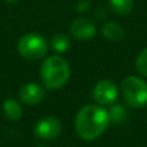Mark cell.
<instances>
[{"label":"cell","mask_w":147,"mask_h":147,"mask_svg":"<svg viewBox=\"0 0 147 147\" xmlns=\"http://www.w3.org/2000/svg\"><path fill=\"white\" fill-rule=\"evenodd\" d=\"M110 124L109 111L99 105H86L75 116V130L83 141H94Z\"/></svg>","instance_id":"obj_1"},{"label":"cell","mask_w":147,"mask_h":147,"mask_svg":"<svg viewBox=\"0 0 147 147\" xmlns=\"http://www.w3.org/2000/svg\"><path fill=\"white\" fill-rule=\"evenodd\" d=\"M71 69L63 57L51 56L43 61L40 66V79L44 86L51 90L61 89L67 84Z\"/></svg>","instance_id":"obj_2"},{"label":"cell","mask_w":147,"mask_h":147,"mask_svg":"<svg viewBox=\"0 0 147 147\" xmlns=\"http://www.w3.org/2000/svg\"><path fill=\"white\" fill-rule=\"evenodd\" d=\"M121 93L127 105L142 109L147 105V83L138 76H128L121 81Z\"/></svg>","instance_id":"obj_3"},{"label":"cell","mask_w":147,"mask_h":147,"mask_svg":"<svg viewBox=\"0 0 147 147\" xmlns=\"http://www.w3.org/2000/svg\"><path fill=\"white\" fill-rule=\"evenodd\" d=\"M18 53L27 61H38L45 57L48 52V43L39 34H25L21 36L17 44Z\"/></svg>","instance_id":"obj_4"},{"label":"cell","mask_w":147,"mask_h":147,"mask_svg":"<svg viewBox=\"0 0 147 147\" xmlns=\"http://www.w3.org/2000/svg\"><path fill=\"white\" fill-rule=\"evenodd\" d=\"M119 90L114 81L109 79L99 80L93 89V98L99 106H111L116 102Z\"/></svg>","instance_id":"obj_5"},{"label":"cell","mask_w":147,"mask_h":147,"mask_svg":"<svg viewBox=\"0 0 147 147\" xmlns=\"http://www.w3.org/2000/svg\"><path fill=\"white\" fill-rule=\"evenodd\" d=\"M62 133V124L57 117L47 116L36 123L34 128V134L43 141H53L58 138Z\"/></svg>","instance_id":"obj_6"},{"label":"cell","mask_w":147,"mask_h":147,"mask_svg":"<svg viewBox=\"0 0 147 147\" xmlns=\"http://www.w3.org/2000/svg\"><path fill=\"white\" fill-rule=\"evenodd\" d=\"M97 32L96 23L89 18H76L70 23V35L79 41L92 39Z\"/></svg>","instance_id":"obj_7"},{"label":"cell","mask_w":147,"mask_h":147,"mask_svg":"<svg viewBox=\"0 0 147 147\" xmlns=\"http://www.w3.org/2000/svg\"><path fill=\"white\" fill-rule=\"evenodd\" d=\"M18 97L26 105H38L45 97V89L36 83H27L20 88Z\"/></svg>","instance_id":"obj_8"},{"label":"cell","mask_w":147,"mask_h":147,"mask_svg":"<svg viewBox=\"0 0 147 147\" xmlns=\"http://www.w3.org/2000/svg\"><path fill=\"white\" fill-rule=\"evenodd\" d=\"M102 35L110 41H120L124 39L125 30L117 22H106L102 27Z\"/></svg>","instance_id":"obj_9"},{"label":"cell","mask_w":147,"mask_h":147,"mask_svg":"<svg viewBox=\"0 0 147 147\" xmlns=\"http://www.w3.org/2000/svg\"><path fill=\"white\" fill-rule=\"evenodd\" d=\"M49 45L56 53H66L71 47V40H70V36L66 34H56L51 38Z\"/></svg>","instance_id":"obj_10"},{"label":"cell","mask_w":147,"mask_h":147,"mask_svg":"<svg viewBox=\"0 0 147 147\" xmlns=\"http://www.w3.org/2000/svg\"><path fill=\"white\" fill-rule=\"evenodd\" d=\"M3 110H4L5 116L9 120H18L21 116H22V106L18 101L13 98H8L7 101L3 103Z\"/></svg>","instance_id":"obj_11"},{"label":"cell","mask_w":147,"mask_h":147,"mask_svg":"<svg viewBox=\"0 0 147 147\" xmlns=\"http://www.w3.org/2000/svg\"><path fill=\"white\" fill-rule=\"evenodd\" d=\"M111 10L117 16H127L134 8V0H109Z\"/></svg>","instance_id":"obj_12"},{"label":"cell","mask_w":147,"mask_h":147,"mask_svg":"<svg viewBox=\"0 0 147 147\" xmlns=\"http://www.w3.org/2000/svg\"><path fill=\"white\" fill-rule=\"evenodd\" d=\"M109 111V116H110V123L114 124H121L127 120L128 117V111L123 105H111Z\"/></svg>","instance_id":"obj_13"},{"label":"cell","mask_w":147,"mask_h":147,"mask_svg":"<svg viewBox=\"0 0 147 147\" xmlns=\"http://www.w3.org/2000/svg\"><path fill=\"white\" fill-rule=\"evenodd\" d=\"M136 69L142 76L147 78V48H145L136 58Z\"/></svg>","instance_id":"obj_14"},{"label":"cell","mask_w":147,"mask_h":147,"mask_svg":"<svg viewBox=\"0 0 147 147\" xmlns=\"http://www.w3.org/2000/svg\"><path fill=\"white\" fill-rule=\"evenodd\" d=\"M76 8H78L79 13L89 12V9H90V1H88V0H80L78 3V5H76Z\"/></svg>","instance_id":"obj_15"},{"label":"cell","mask_w":147,"mask_h":147,"mask_svg":"<svg viewBox=\"0 0 147 147\" xmlns=\"http://www.w3.org/2000/svg\"><path fill=\"white\" fill-rule=\"evenodd\" d=\"M7 3H17V1H20V0H5Z\"/></svg>","instance_id":"obj_16"},{"label":"cell","mask_w":147,"mask_h":147,"mask_svg":"<svg viewBox=\"0 0 147 147\" xmlns=\"http://www.w3.org/2000/svg\"><path fill=\"white\" fill-rule=\"evenodd\" d=\"M39 147H47V146H39Z\"/></svg>","instance_id":"obj_17"}]
</instances>
